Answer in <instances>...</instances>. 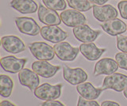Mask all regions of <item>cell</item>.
<instances>
[{
    "mask_svg": "<svg viewBox=\"0 0 127 106\" xmlns=\"http://www.w3.org/2000/svg\"><path fill=\"white\" fill-rule=\"evenodd\" d=\"M63 87L62 84L51 85L45 82L42 85L34 89V96L41 101H53L57 100L61 95V89Z\"/></svg>",
    "mask_w": 127,
    "mask_h": 106,
    "instance_id": "obj_1",
    "label": "cell"
},
{
    "mask_svg": "<svg viewBox=\"0 0 127 106\" xmlns=\"http://www.w3.org/2000/svg\"><path fill=\"white\" fill-rule=\"evenodd\" d=\"M31 54L38 60L49 61L54 59V48L45 42H33L28 44Z\"/></svg>",
    "mask_w": 127,
    "mask_h": 106,
    "instance_id": "obj_2",
    "label": "cell"
},
{
    "mask_svg": "<svg viewBox=\"0 0 127 106\" xmlns=\"http://www.w3.org/2000/svg\"><path fill=\"white\" fill-rule=\"evenodd\" d=\"M102 88L112 89L116 92H122L127 88V76L121 73H114L106 75L102 82Z\"/></svg>",
    "mask_w": 127,
    "mask_h": 106,
    "instance_id": "obj_3",
    "label": "cell"
},
{
    "mask_svg": "<svg viewBox=\"0 0 127 106\" xmlns=\"http://www.w3.org/2000/svg\"><path fill=\"white\" fill-rule=\"evenodd\" d=\"M56 56L62 61H73L78 56L79 48L71 46L69 43L62 41L53 46Z\"/></svg>",
    "mask_w": 127,
    "mask_h": 106,
    "instance_id": "obj_4",
    "label": "cell"
},
{
    "mask_svg": "<svg viewBox=\"0 0 127 106\" xmlns=\"http://www.w3.org/2000/svg\"><path fill=\"white\" fill-rule=\"evenodd\" d=\"M41 35L45 41L54 44L62 42L68 37V33L57 25L43 26L41 29Z\"/></svg>",
    "mask_w": 127,
    "mask_h": 106,
    "instance_id": "obj_5",
    "label": "cell"
},
{
    "mask_svg": "<svg viewBox=\"0 0 127 106\" xmlns=\"http://www.w3.org/2000/svg\"><path fill=\"white\" fill-rule=\"evenodd\" d=\"M15 23L19 32L22 34L35 37L41 33L40 26L32 18L17 17L15 18Z\"/></svg>",
    "mask_w": 127,
    "mask_h": 106,
    "instance_id": "obj_6",
    "label": "cell"
},
{
    "mask_svg": "<svg viewBox=\"0 0 127 106\" xmlns=\"http://www.w3.org/2000/svg\"><path fill=\"white\" fill-rule=\"evenodd\" d=\"M63 77L65 81L73 85L83 83L88 78L87 74L83 69L80 67L71 68L67 65H64L63 67Z\"/></svg>",
    "mask_w": 127,
    "mask_h": 106,
    "instance_id": "obj_7",
    "label": "cell"
},
{
    "mask_svg": "<svg viewBox=\"0 0 127 106\" xmlns=\"http://www.w3.org/2000/svg\"><path fill=\"white\" fill-rule=\"evenodd\" d=\"M61 18L62 22L66 26L73 27V28L81 25H84L87 21L84 14L75 9L63 10L61 13Z\"/></svg>",
    "mask_w": 127,
    "mask_h": 106,
    "instance_id": "obj_8",
    "label": "cell"
},
{
    "mask_svg": "<svg viewBox=\"0 0 127 106\" xmlns=\"http://www.w3.org/2000/svg\"><path fill=\"white\" fill-rule=\"evenodd\" d=\"M72 32L74 37L82 43L93 42L101 34L100 30H94L86 24L74 27Z\"/></svg>",
    "mask_w": 127,
    "mask_h": 106,
    "instance_id": "obj_9",
    "label": "cell"
},
{
    "mask_svg": "<svg viewBox=\"0 0 127 106\" xmlns=\"http://www.w3.org/2000/svg\"><path fill=\"white\" fill-rule=\"evenodd\" d=\"M118 67L119 66L116 60L111 58H103L96 63L93 74L95 76L110 75L116 72Z\"/></svg>",
    "mask_w": 127,
    "mask_h": 106,
    "instance_id": "obj_10",
    "label": "cell"
},
{
    "mask_svg": "<svg viewBox=\"0 0 127 106\" xmlns=\"http://www.w3.org/2000/svg\"><path fill=\"white\" fill-rule=\"evenodd\" d=\"M1 44L4 50L12 54H18L24 52L26 48V46L22 39L14 35L2 37L1 39Z\"/></svg>",
    "mask_w": 127,
    "mask_h": 106,
    "instance_id": "obj_11",
    "label": "cell"
},
{
    "mask_svg": "<svg viewBox=\"0 0 127 106\" xmlns=\"http://www.w3.org/2000/svg\"><path fill=\"white\" fill-rule=\"evenodd\" d=\"M32 70L39 76L45 78L53 77L60 70V66H54L46 60H37L32 64Z\"/></svg>",
    "mask_w": 127,
    "mask_h": 106,
    "instance_id": "obj_12",
    "label": "cell"
},
{
    "mask_svg": "<svg viewBox=\"0 0 127 106\" xmlns=\"http://www.w3.org/2000/svg\"><path fill=\"white\" fill-rule=\"evenodd\" d=\"M93 16L98 21L105 22L111 19L117 18L118 13V10L112 5H94L93 6Z\"/></svg>",
    "mask_w": 127,
    "mask_h": 106,
    "instance_id": "obj_13",
    "label": "cell"
},
{
    "mask_svg": "<svg viewBox=\"0 0 127 106\" xmlns=\"http://www.w3.org/2000/svg\"><path fill=\"white\" fill-rule=\"evenodd\" d=\"M27 63L26 59H18L13 56L2 57L0 60L2 68L6 72L11 74L19 73Z\"/></svg>",
    "mask_w": 127,
    "mask_h": 106,
    "instance_id": "obj_14",
    "label": "cell"
},
{
    "mask_svg": "<svg viewBox=\"0 0 127 106\" xmlns=\"http://www.w3.org/2000/svg\"><path fill=\"white\" fill-rule=\"evenodd\" d=\"M37 14L40 21L46 25H59L62 21L61 15L57 11L45 7L41 4L39 5Z\"/></svg>",
    "mask_w": 127,
    "mask_h": 106,
    "instance_id": "obj_15",
    "label": "cell"
},
{
    "mask_svg": "<svg viewBox=\"0 0 127 106\" xmlns=\"http://www.w3.org/2000/svg\"><path fill=\"white\" fill-rule=\"evenodd\" d=\"M38 74L28 68H24L18 73V80L20 84L26 86L31 91H34L40 84Z\"/></svg>",
    "mask_w": 127,
    "mask_h": 106,
    "instance_id": "obj_16",
    "label": "cell"
},
{
    "mask_svg": "<svg viewBox=\"0 0 127 106\" xmlns=\"http://www.w3.org/2000/svg\"><path fill=\"white\" fill-rule=\"evenodd\" d=\"M102 29L110 36H118L126 33L127 25L126 23L118 18L111 19V20L102 22L101 24Z\"/></svg>",
    "mask_w": 127,
    "mask_h": 106,
    "instance_id": "obj_17",
    "label": "cell"
},
{
    "mask_svg": "<svg viewBox=\"0 0 127 106\" xmlns=\"http://www.w3.org/2000/svg\"><path fill=\"white\" fill-rule=\"evenodd\" d=\"M79 51H80L81 54L87 60L95 61L102 56V55L106 52V49L99 48L93 42H90L83 43L82 44H80V46H79Z\"/></svg>",
    "mask_w": 127,
    "mask_h": 106,
    "instance_id": "obj_18",
    "label": "cell"
},
{
    "mask_svg": "<svg viewBox=\"0 0 127 106\" xmlns=\"http://www.w3.org/2000/svg\"><path fill=\"white\" fill-rule=\"evenodd\" d=\"M79 95L87 100H96L104 91L103 88H95L91 82H83L76 86Z\"/></svg>",
    "mask_w": 127,
    "mask_h": 106,
    "instance_id": "obj_19",
    "label": "cell"
},
{
    "mask_svg": "<svg viewBox=\"0 0 127 106\" xmlns=\"http://www.w3.org/2000/svg\"><path fill=\"white\" fill-rule=\"evenodd\" d=\"M10 6L21 14H34L39 7L34 0H12Z\"/></svg>",
    "mask_w": 127,
    "mask_h": 106,
    "instance_id": "obj_20",
    "label": "cell"
},
{
    "mask_svg": "<svg viewBox=\"0 0 127 106\" xmlns=\"http://www.w3.org/2000/svg\"><path fill=\"white\" fill-rule=\"evenodd\" d=\"M14 88V82L11 78L6 74L0 75V94L3 97H9Z\"/></svg>",
    "mask_w": 127,
    "mask_h": 106,
    "instance_id": "obj_21",
    "label": "cell"
},
{
    "mask_svg": "<svg viewBox=\"0 0 127 106\" xmlns=\"http://www.w3.org/2000/svg\"><path fill=\"white\" fill-rule=\"evenodd\" d=\"M70 7L76 10L86 12L93 8L92 4L88 0H66Z\"/></svg>",
    "mask_w": 127,
    "mask_h": 106,
    "instance_id": "obj_22",
    "label": "cell"
},
{
    "mask_svg": "<svg viewBox=\"0 0 127 106\" xmlns=\"http://www.w3.org/2000/svg\"><path fill=\"white\" fill-rule=\"evenodd\" d=\"M47 8L53 10H65L67 4L64 0H42Z\"/></svg>",
    "mask_w": 127,
    "mask_h": 106,
    "instance_id": "obj_23",
    "label": "cell"
},
{
    "mask_svg": "<svg viewBox=\"0 0 127 106\" xmlns=\"http://www.w3.org/2000/svg\"><path fill=\"white\" fill-rule=\"evenodd\" d=\"M115 60L121 69L127 70V53L118 52L115 55Z\"/></svg>",
    "mask_w": 127,
    "mask_h": 106,
    "instance_id": "obj_24",
    "label": "cell"
},
{
    "mask_svg": "<svg viewBox=\"0 0 127 106\" xmlns=\"http://www.w3.org/2000/svg\"><path fill=\"white\" fill-rule=\"evenodd\" d=\"M117 48L122 52L127 53V36L118 35L116 38Z\"/></svg>",
    "mask_w": 127,
    "mask_h": 106,
    "instance_id": "obj_25",
    "label": "cell"
},
{
    "mask_svg": "<svg viewBox=\"0 0 127 106\" xmlns=\"http://www.w3.org/2000/svg\"><path fill=\"white\" fill-rule=\"evenodd\" d=\"M76 106H101L95 100H87L79 96Z\"/></svg>",
    "mask_w": 127,
    "mask_h": 106,
    "instance_id": "obj_26",
    "label": "cell"
},
{
    "mask_svg": "<svg viewBox=\"0 0 127 106\" xmlns=\"http://www.w3.org/2000/svg\"><path fill=\"white\" fill-rule=\"evenodd\" d=\"M118 8L120 12L121 17L127 20V1H121L118 2Z\"/></svg>",
    "mask_w": 127,
    "mask_h": 106,
    "instance_id": "obj_27",
    "label": "cell"
},
{
    "mask_svg": "<svg viewBox=\"0 0 127 106\" xmlns=\"http://www.w3.org/2000/svg\"><path fill=\"white\" fill-rule=\"evenodd\" d=\"M41 106H65L61 101L53 100V101H47L43 102Z\"/></svg>",
    "mask_w": 127,
    "mask_h": 106,
    "instance_id": "obj_28",
    "label": "cell"
},
{
    "mask_svg": "<svg viewBox=\"0 0 127 106\" xmlns=\"http://www.w3.org/2000/svg\"><path fill=\"white\" fill-rule=\"evenodd\" d=\"M101 106H121L118 102L113 101H104L102 102Z\"/></svg>",
    "mask_w": 127,
    "mask_h": 106,
    "instance_id": "obj_29",
    "label": "cell"
},
{
    "mask_svg": "<svg viewBox=\"0 0 127 106\" xmlns=\"http://www.w3.org/2000/svg\"><path fill=\"white\" fill-rule=\"evenodd\" d=\"M88 1L93 5L101 6V5H104L107 1H109V0H88Z\"/></svg>",
    "mask_w": 127,
    "mask_h": 106,
    "instance_id": "obj_30",
    "label": "cell"
},
{
    "mask_svg": "<svg viewBox=\"0 0 127 106\" xmlns=\"http://www.w3.org/2000/svg\"><path fill=\"white\" fill-rule=\"evenodd\" d=\"M1 106H16V105L12 103V102H10V101L5 100L1 102Z\"/></svg>",
    "mask_w": 127,
    "mask_h": 106,
    "instance_id": "obj_31",
    "label": "cell"
},
{
    "mask_svg": "<svg viewBox=\"0 0 127 106\" xmlns=\"http://www.w3.org/2000/svg\"><path fill=\"white\" fill-rule=\"evenodd\" d=\"M123 94H124V96H125V97L127 99V88L123 91Z\"/></svg>",
    "mask_w": 127,
    "mask_h": 106,
    "instance_id": "obj_32",
    "label": "cell"
},
{
    "mask_svg": "<svg viewBox=\"0 0 127 106\" xmlns=\"http://www.w3.org/2000/svg\"></svg>",
    "mask_w": 127,
    "mask_h": 106,
    "instance_id": "obj_33",
    "label": "cell"
}]
</instances>
